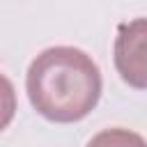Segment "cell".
Listing matches in <instances>:
<instances>
[{
    "label": "cell",
    "instance_id": "cell-1",
    "mask_svg": "<svg viewBox=\"0 0 147 147\" xmlns=\"http://www.w3.org/2000/svg\"><path fill=\"white\" fill-rule=\"evenodd\" d=\"M25 92L41 117L74 124L96 108L101 99V71L85 51L53 46L30 62Z\"/></svg>",
    "mask_w": 147,
    "mask_h": 147
},
{
    "label": "cell",
    "instance_id": "cell-2",
    "mask_svg": "<svg viewBox=\"0 0 147 147\" xmlns=\"http://www.w3.org/2000/svg\"><path fill=\"white\" fill-rule=\"evenodd\" d=\"M113 60L126 85L147 90V18H133L117 28Z\"/></svg>",
    "mask_w": 147,
    "mask_h": 147
},
{
    "label": "cell",
    "instance_id": "cell-3",
    "mask_svg": "<svg viewBox=\"0 0 147 147\" xmlns=\"http://www.w3.org/2000/svg\"><path fill=\"white\" fill-rule=\"evenodd\" d=\"M87 147H147V140L129 129H103L92 136Z\"/></svg>",
    "mask_w": 147,
    "mask_h": 147
}]
</instances>
